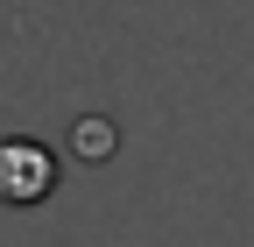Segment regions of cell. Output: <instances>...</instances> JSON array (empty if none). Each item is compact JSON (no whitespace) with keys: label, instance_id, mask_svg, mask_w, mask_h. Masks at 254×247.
<instances>
[{"label":"cell","instance_id":"obj_1","mask_svg":"<svg viewBox=\"0 0 254 247\" xmlns=\"http://www.w3.org/2000/svg\"><path fill=\"white\" fill-rule=\"evenodd\" d=\"M57 184H64V156H57L50 141H36V134H0V205L28 212V205L57 198Z\"/></svg>","mask_w":254,"mask_h":247}]
</instances>
